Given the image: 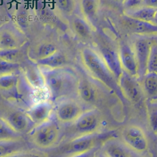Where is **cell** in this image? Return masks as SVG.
I'll use <instances>...</instances> for the list:
<instances>
[{
	"label": "cell",
	"instance_id": "obj_1",
	"mask_svg": "<svg viewBox=\"0 0 157 157\" xmlns=\"http://www.w3.org/2000/svg\"><path fill=\"white\" fill-rule=\"evenodd\" d=\"M41 70L44 78L45 88L54 100L62 101L69 99L73 94L76 95L78 80L73 73L63 67Z\"/></svg>",
	"mask_w": 157,
	"mask_h": 157
},
{
	"label": "cell",
	"instance_id": "obj_2",
	"mask_svg": "<svg viewBox=\"0 0 157 157\" xmlns=\"http://www.w3.org/2000/svg\"><path fill=\"white\" fill-rule=\"evenodd\" d=\"M80 57L85 68L95 80L110 91L117 93L120 92L117 80L107 67L99 52L93 48L86 47L81 51Z\"/></svg>",
	"mask_w": 157,
	"mask_h": 157
},
{
	"label": "cell",
	"instance_id": "obj_3",
	"mask_svg": "<svg viewBox=\"0 0 157 157\" xmlns=\"http://www.w3.org/2000/svg\"><path fill=\"white\" fill-rule=\"evenodd\" d=\"M31 142L41 149H49L55 145L60 137L58 124L51 119L35 126L29 132Z\"/></svg>",
	"mask_w": 157,
	"mask_h": 157
},
{
	"label": "cell",
	"instance_id": "obj_4",
	"mask_svg": "<svg viewBox=\"0 0 157 157\" xmlns=\"http://www.w3.org/2000/svg\"><path fill=\"white\" fill-rule=\"evenodd\" d=\"M104 136L98 133L80 136L66 144L63 147L62 151L67 155V157L91 151L94 150L99 142L104 139Z\"/></svg>",
	"mask_w": 157,
	"mask_h": 157
},
{
	"label": "cell",
	"instance_id": "obj_5",
	"mask_svg": "<svg viewBox=\"0 0 157 157\" xmlns=\"http://www.w3.org/2000/svg\"><path fill=\"white\" fill-rule=\"evenodd\" d=\"M139 80L137 77L124 71L117 80L121 94L134 104L140 103L145 96L141 82H139Z\"/></svg>",
	"mask_w": 157,
	"mask_h": 157
},
{
	"label": "cell",
	"instance_id": "obj_6",
	"mask_svg": "<svg viewBox=\"0 0 157 157\" xmlns=\"http://www.w3.org/2000/svg\"><path fill=\"white\" fill-rule=\"evenodd\" d=\"M122 139L124 145L133 152L142 154L148 148L146 134L137 126L131 125L124 128L122 132Z\"/></svg>",
	"mask_w": 157,
	"mask_h": 157
},
{
	"label": "cell",
	"instance_id": "obj_7",
	"mask_svg": "<svg viewBox=\"0 0 157 157\" xmlns=\"http://www.w3.org/2000/svg\"><path fill=\"white\" fill-rule=\"evenodd\" d=\"M85 111L81 103L71 99H66L58 104L55 113L59 121L68 124L75 123Z\"/></svg>",
	"mask_w": 157,
	"mask_h": 157
},
{
	"label": "cell",
	"instance_id": "obj_8",
	"mask_svg": "<svg viewBox=\"0 0 157 157\" xmlns=\"http://www.w3.org/2000/svg\"><path fill=\"white\" fill-rule=\"evenodd\" d=\"M74 123L76 131L80 136L94 134L100 127V115L96 110L85 111Z\"/></svg>",
	"mask_w": 157,
	"mask_h": 157
},
{
	"label": "cell",
	"instance_id": "obj_9",
	"mask_svg": "<svg viewBox=\"0 0 157 157\" xmlns=\"http://www.w3.org/2000/svg\"><path fill=\"white\" fill-rule=\"evenodd\" d=\"M118 53L123 70L139 78L137 63L133 47L126 43H122L120 45Z\"/></svg>",
	"mask_w": 157,
	"mask_h": 157
},
{
	"label": "cell",
	"instance_id": "obj_10",
	"mask_svg": "<svg viewBox=\"0 0 157 157\" xmlns=\"http://www.w3.org/2000/svg\"><path fill=\"white\" fill-rule=\"evenodd\" d=\"M151 43V41L148 39L140 38L136 40L134 44L133 49L137 63L139 79H141L147 73V65Z\"/></svg>",
	"mask_w": 157,
	"mask_h": 157
},
{
	"label": "cell",
	"instance_id": "obj_11",
	"mask_svg": "<svg viewBox=\"0 0 157 157\" xmlns=\"http://www.w3.org/2000/svg\"><path fill=\"white\" fill-rule=\"evenodd\" d=\"M25 40L17 30L9 28L0 30V50L20 49L25 44Z\"/></svg>",
	"mask_w": 157,
	"mask_h": 157
},
{
	"label": "cell",
	"instance_id": "obj_12",
	"mask_svg": "<svg viewBox=\"0 0 157 157\" xmlns=\"http://www.w3.org/2000/svg\"><path fill=\"white\" fill-rule=\"evenodd\" d=\"M53 110L52 104L50 102L44 101L35 104L25 113L36 126L50 120Z\"/></svg>",
	"mask_w": 157,
	"mask_h": 157
},
{
	"label": "cell",
	"instance_id": "obj_13",
	"mask_svg": "<svg viewBox=\"0 0 157 157\" xmlns=\"http://www.w3.org/2000/svg\"><path fill=\"white\" fill-rule=\"evenodd\" d=\"M76 95L83 104L86 105L94 104L98 98V92L96 87L86 79L78 80Z\"/></svg>",
	"mask_w": 157,
	"mask_h": 157
},
{
	"label": "cell",
	"instance_id": "obj_14",
	"mask_svg": "<svg viewBox=\"0 0 157 157\" xmlns=\"http://www.w3.org/2000/svg\"><path fill=\"white\" fill-rule=\"evenodd\" d=\"M124 24L132 33L142 36L157 35V25L148 22L136 20L125 16Z\"/></svg>",
	"mask_w": 157,
	"mask_h": 157
},
{
	"label": "cell",
	"instance_id": "obj_15",
	"mask_svg": "<svg viewBox=\"0 0 157 157\" xmlns=\"http://www.w3.org/2000/svg\"><path fill=\"white\" fill-rule=\"evenodd\" d=\"M99 54L107 67L117 80L123 71L118 52L105 48L101 49Z\"/></svg>",
	"mask_w": 157,
	"mask_h": 157
},
{
	"label": "cell",
	"instance_id": "obj_16",
	"mask_svg": "<svg viewBox=\"0 0 157 157\" xmlns=\"http://www.w3.org/2000/svg\"><path fill=\"white\" fill-rule=\"evenodd\" d=\"M6 120L13 129L20 134L30 131V127L33 124L27 114L21 111L12 113Z\"/></svg>",
	"mask_w": 157,
	"mask_h": 157
},
{
	"label": "cell",
	"instance_id": "obj_17",
	"mask_svg": "<svg viewBox=\"0 0 157 157\" xmlns=\"http://www.w3.org/2000/svg\"><path fill=\"white\" fill-rule=\"evenodd\" d=\"M140 80L144 96L151 101L157 100V74L146 73Z\"/></svg>",
	"mask_w": 157,
	"mask_h": 157
},
{
	"label": "cell",
	"instance_id": "obj_18",
	"mask_svg": "<svg viewBox=\"0 0 157 157\" xmlns=\"http://www.w3.org/2000/svg\"><path fill=\"white\" fill-rule=\"evenodd\" d=\"M156 10L154 8L142 5L134 9L126 10L125 16L136 20L153 24V17Z\"/></svg>",
	"mask_w": 157,
	"mask_h": 157
},
{
	"label": "cell",
	"instance_id": "obj_19",
	"mask_svg": "<svg viewBox=\"0 0 157 157\" xmlns=\"http://www.w3.org/2000/svg\"><path fill=\"white\" fill-rule=\"evenodd\" d=\"M25 143L20 139L0 142V157H8L25 151Z\"/></svg>",
	"mask_w": 157,
	"mask_h": 157
},
{
	"label": "cell",
	"instance_id": "obj_20",
	"mask_svg": "<svg viewBox=\"0 0 157 157\" xmlns=\"http://www.w3.org/2000/svg\"><path fill=\"white\" fill-rule=\"evenodd\" d=\"M25 78L30 87L38 90L45 88L44 76L39 67L27 68L25 73Z\"/></svg>",
	"mask_w": 157,
	"mask_h": 157
},
{
	"label": "cell",
	"instance_id": "obj_21",
	"mask_svg": "<svg viewBox=\"0 0 157 157\" xmlns=\"http://www.w3.org/2000/svg\"><path fill=\"white\" fill-rule=\"evenodd\" d=\"M57 51V49L54 44L50 43H43L32 49L30 53H29V56L32 60L37 62L53 55Z\"/></svg>",
	"mask_w": 157,
	"mask_h": 157
},
{
	"label": "cell",
	"instance_id": "obj_22",
	"mask_svg": "<svg viewBox=\"0 0 157 157\" xmlns=\"http://www.w3.org/2000/svg\"><path fill=\"white\" fill-rule=\"evenodd\" d=\"M72 28L75 34L82 40H88L92 34V25L83 17H75L72 21Z\"/></svg>",
	"mask_w": 157,
	"mask_h": 157
},
{
	"label": "cell",
	"instance_id": "obj_23",
	"mask_svg": "<svg viewBox=\"0 0 157 157\" xmlns=\"http://www.w3.org/2000/svg\"><path fill=\"white\" fill-rule=\"evenodd\" d=\"M81 11L83 17L91 24L96 19L99 11L98 0H81Z\"/></svg>",
	"mask_w": 157,
	"mask_h": 157
},
{
	"label": "cell",
	"instance_id": "obj_24",
	"mask_svg": "<svg viewBox=\"0 0 157 157\" xmlns=\"http://www.w3.org/2000/svg\"><path fill=\"white\" fill-rule=\"evenodd\" d=\"M65 63V57L59 51L53 55L36 62L40 67L47 69L61 68L63 67Z\"/></svg>",
	"mask_w": 157,
	"mask_h": 157
},
{
	"label": "cell",
	"instance_id": "obj_25",
	"mask_svg": "<svg viewBox=\"0 0 157 157\" xmlns=\"http://www.w3.org/2000/svg\"><path fill=\"white\" fill-rule=\"evenodd\" d=\"M18 77L13 72L0 74V90L5 92H12L17 89Z\"/></svg>",
	"mask_w": 157,
	"mask_h": 157
},
{
	"label": "cell",
	"instance_id": "obj_26",
	"mask_svg": "<svg viewBox=\"0 0 157 157\" xmlns=\"http://www.w3.org/2000/svg\"><path fill=\"white\" fill-rule=\"evenodd\" d=\"M103 151L108 157H129V154L124 146L112 141L105 144Z\"/></svg>",
	"mask_w": 157,
	"mask_h": 157
},
{
	"label": "cell",
	"instance_id": "obj_27",
	"mask_svg": "<svg viewBox=\"0 0 157 157\" xmlns=\"http://www.w3.org/2000/svg\"><path fill=\"white\" fill-rule=\"evenodd\" d=\"M21 134L10 125L6 120L0 117V142L20 139Z\"/></svg>",
	"mask_w": 157,
	"mask_h": 157
},
{
	"label": "cell",
	"instance_id": "obj_28",
	"mask_svg": "<svg viewBox=\"0 0 157 157\" xmlns=\"http://www.w3.org/2000/svg\"><path fill=\"white\" fill-rule=\"evenodd\" d=\"M147 73L157 74V43L151 41L147 65Z\"/></svg>",
	"mask_w": 157,
	"mask_h": 157
},
{
	"label": "cell",
	"instance_id": "obj_29",
	"mask_svg": "<svg viewBox=\"0 0 157 157\" xmlns=\"http://www.w3.org/2000/svg\"><path fill=\"white\" fill-rule=\"evenodd\" d=\"M54 3L57 10L65 16L71 15L75 10V0H54Z\"/></svg>",
	"mask_w": 157,
	"mask_h": 157
},
{
	"label": "cell",
	"instance_id": "obj_30",
	"mask_svg": "<svg viewBox=\"0 0 157 157\" xmlns=\"http://www.w3.org/2000/svg\"><path fill=\"white\" fill-rule=\"evenodd\" d=\"M22 57L20 49L0 50V59L11 63H18Z\"/></svg>",
	"mask_w": 157,
	"mask_h": 157
},
{
	"label": "cell",
	"instance_id": "obj_31",
	"mask_svg": "<svg viewBox=\"0 0 157 157\" xmlns=\"http://www.w3.org/2000/svg\"><path fill=\"white\" fill-rule=\"evenodd\" d=\"M18 67V63H11L0 59V72L7 73L13 72V71Z\"/></svg>",
	"mask_w": 157,
	"mask_h": 157
},
{
	"label": "cell",
	"instance_id": "obj_32",
	"mask_svg": "<svg viewBox=\"0 0 157 157\" xmlns=\"http://www.w3.org/2000/svg\"><path fill=\"white\" fill-rule=\"evenodd\" d=\"M149 123L151 130L157 134V109L152 110L149 115Z\"/></svg>",
	"mask_w": 157,
	"mask_h": 157
},
{
	"label": "cell",
	"instance_id": "obj_33",
	"mask_svg": "<svg viewBox=\"0 0 157 157\" xmlns=\"http://www.w3.org/2000/svg\"><path fill=\"white\" fill-rule=\"evenodd\" d=\"M144 0H125L123 5L126 8V10H131L143 5Z\"/></svg>",
	"mask_w": 157,
	"mask_h": 157
},
{
	"label": "cell",
	"instance_id": "obj_34",
	"mask_svg": "<svg viewBox=\"0 0 157 157\" xmlns=\"http://www.w3.org/2000/svg\"><path fill=\"white\" fill-rule=\"evenodd\" d=\"M8 157H43L42 155L34 153H29V152H21L13 155H11Z\"/></svg>",
	"mask_w": 157,
	"mask_h": 157
},
{
	"label": "cell",
	"instance_id": "obj_35",
	"mask_svg": "<svg viewBox=\"0 0 157 157\" xmlns=\"http://www.w3.org/2000/svg\"><path fill=\"white\" fill-rule=\"evenodd\" d=\"M143 5L157 9V0H144Z\"/></svg>",
	"mask_w": 157,
	"mask_h": 157
},
{
	"label": "cell",
	"instance_id": "obj_36",
	"mask_svg": "<svg viewBox=\"0 0 157 157\" xmlns=\"http://www.w3.org/2000/svg\"><path fill=\"white\" fill-rule=\"evenodd\" d=\"M93 150L85 153H83V154H80V155H75V156H72L70 157H92L93 155Z\"/></svg>",
	"mask_w": 157,
	"mask_h": 157
},
{
	"label": "cell",
	"instance_id": "obj_37",
	"mask_svg": "<svg viewBox=\"0 0 157 157\" xmlns=\"http://www.w3.org/2000/svg\"><path fill=\"white\" fill-rule=\"evenodd\" d=\"M3 12L2 11V9H0V27L3 25V24L5 22V16L3 14Z\"/></svg>",
	"mask_w": 157,
	"mask_h": 157
},
{
	"label": "cell",
	"instance_id": "obj_38",
	"mask_svg": "<svg viewBox=\"0 0 157 157\" xmlns=\"http://www.w3.org/2000/svg\"><path fill=\"white\" fill-rule=\"evenodd\" d=\"M129 157H142V156H140V154L131 151V152H129Z\"/></svg>",
	"mask_w": 157,
	"mask_h": 157
},
{
	"label": "cell",
	"instance_id": "obj_39",
	"mask_svg": "<svg viewBox=\"0 0 157 157\" xmlns=\"http://www.w3.org/2000/svg\"><path fill=\"white\" fill-rule=\"evenodd\" d=\"M95 157H108V156L105 155V153L103 151H100L98 153H97Z\"/></svg>",
	"mask_w": 157,
	"mask_h": 157
},
{
	"label": "cell",
	"instance_id": "obj_40",
	"mask_svg": "<svg viewBox=\"0 0 157 157\" xmlns=\"http://www.w3.org/2000/svg\"><path fill=\"white\" fill-rule=\"evenodd\" d=\"M153 24L157 25V10L155 12V16H154V17H153Z\"/></svg>",
	"mask_w": 157,
	"mask_h": 157
},
{
	"label": "cell",
	"instance_id": "obj_41",
	"mask_svg": "<svg viewBox=\"0 0 157 157\" xmlns=\"http://www.w3.org/2000/svg\"><path fill=\"white\" fill-rule=\"evenodd\" d=\"M114 1L118 2V3H121V4H124L125 0H114Z\"/></svg>",
	"mask_w": 157,
	"mask_h": 157
},
{
	"label": "cell",
	"instance_id": "obj_42",
	"mask_svg": "<svg viewBox=\"0 0 157 157\" xmlns=\"http://www.w3.org/2000/svg\"><path fill=\"white\" fill-rule=\"evenodd\" d=\"M155 41L156 43H157V41Z\"/></svg>",
	"mask_w": 157,
	"mask_h": 157
}]
</instances>
